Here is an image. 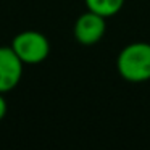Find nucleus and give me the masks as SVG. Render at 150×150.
I'll return each instance as SVG.
<instances>
[{
  "label": "nucleus",
  "mask_w": 150,
  "mask_h": 150,
  "mask_svg": "<svg viewBox=\"0 0 150 150\" xmlns=\"http://www.w3.org/2000/svg\"><path fill=\"white\" fill-rule=\"evenodd\" d=\"M116 69L127 82L150 81V44L131 42L118 53Z\"/></svg>",
  "instance_id": "1"
},
{
  "label": "nucleus",
  "mask_w": 150,
  "mask_h": 150,
  "mask_svg": "<svg viewBox=\"0 0 150 150\" xmlns=\"http://www.w3.org/2000/svg\"><path fill=\"white\" fill-rule=\"evenodd\" d=\"M10 47L24 65H39L50 55V42L47 36L34 29L16 34Z\"/></svg>",
  "instance_id": "2"
},
{
  "label": "nucleus",
  "mask_w": 150,
  "mask_h": 150,
  "mask_svg": "<svg viewBox=\"0 0 150 150\" xmlns=\"http://www.w3.org/2000/svg\"><path fill=\"white\" fill-rule=\"evenodd\" d=\"M105 20L107 18L100 16V15L94 13L91 10L79 15L74 23V28H73V34H74L76 40L86 47L98 44L102 40V37L105 36V31H107Z\"/></svg>",
  "instance_id": "3"
},
{
  "label": "nucleus",
  "mask_w": 150,
  "mask_h": 150,
  "mask_svg": "<svg viewBox=\"0 0 150 150\" xmlns=\"http://www.w3.org/2000/svg\"><path fill=\"white\" fill-rule=\"evenodd\" d=\"M24 63L18 58L11 47H0V92L13 91L21 81Z\"/></svg>",
  "instance_id": "4"
},
{
  "label": "nucleus",
  "mask_w": 150,
  "mask_h": 150,
  "mask_svg": "<svg viewBox=\"0 0 150 150\" xmlns=\"http://www.w3.org/2000/svg\"><path fill=\"white\" fill-rule=\"evenodd\" d=\"M84 2L87 5V10L103 18L115 16L124 7V0H84Z\"/></svg>",
  "instance_id": "5"
},
{
  "label": "nucleus",
  "mask_w": 150,
  "mask_h": 150,
  "mask_svg": "<svg viewBox=\"0 0 150 150\" xmlns=\"http://www.w3.org/2000/svg\"><path fill=\"white\" fill-rule=\"evenodd\" d=\"M7 100H5V97H4V94L0 92V121L5 118V115H7Z\"/></svg>",
  "instance_id": "6"
}]
</instances>
